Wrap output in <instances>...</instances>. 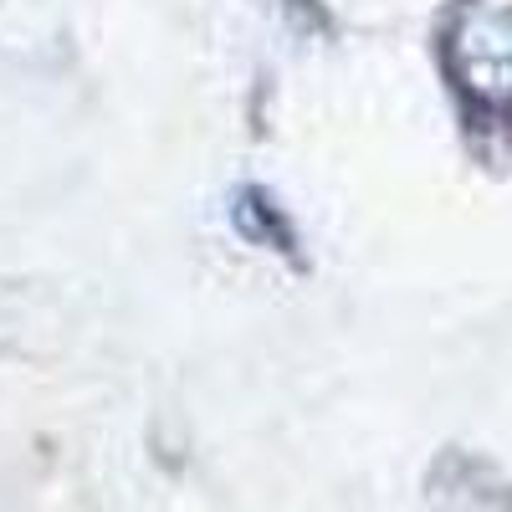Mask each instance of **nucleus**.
<instances>
[{
	"label": "nucleus",
	"mask_w": 512,
	"mask_h": 512,
	"mask_svg": "<svg viewBox=\"0 0 512 512\" xmlns=\"http://www.w3.org/2000/svg\"><path fill=\"white\" fill-rule=\"evenodd\" d=\"M231 221H236V231H241L251 246H272V251H282V256H292V262H297V236H292V226L282 221V210L272 205L267 190L246 185V190L236 195V205H231Z\"/></svg>",
	"instance_id": "f257e3e1"
}]
</instances>
